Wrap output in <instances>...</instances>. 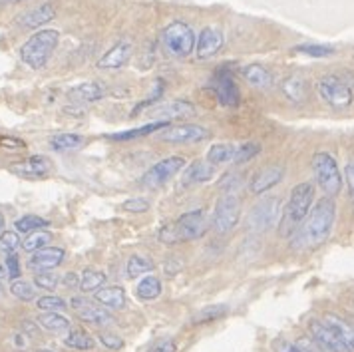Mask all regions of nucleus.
<instances>
[{"label": "nucleus", "mask_w": 354, "mask_h": 352, "mask_svg": "<svg viewBox=\"0 0 354 352\" xmlns=\"http://www.w3.org/2000/svg\"><path fill=\"white\" fill-rule=\"evenodd\" d=\"M313 174L315 181L326 197H335L342 189V174L338 169L337 160L328 151H319L313 156Z\"/></svg>", "instance_id": "nucleus-3"}, {"label": "nucleus", "mask_w": 354, "mask_h": 352, "mask_svg": "<svg viewBox=\"0 0 354 352\" xmlns=\"http://www.w3.org/2000/svg\"><path fill=\"white\" fill-rule=\"evenodd\" d=\"M259 151H261V145L257 142H245L239 147H235V158L233 161L235 163H247V161H251L255 156H259Z\"/></svg>", "instance_id": "nucleus-42"}, {"label": "nucleus", "mask_w": 354, "mask_h": 352, "mask_svg": "<svg viewBox=\"0 0 354 352\" xmlns=\"http://www.w3.org/2000/svg\"><path fill=\"white\" fill-rule=\"evenodd\" d=\"M54 18H56V8H54V4H52V2H44V4H40V6H36V8L26 10V12L20 17L18 24H20L22 28L34 30V28H40V26L48 24L50 20H54Z\"/></svg>", "instance_id": "nucleus-18"}, {"label": "nucleus", "mask_w": 354, "mask_h": 352, "mask_svg": "<svg viewBox=\"0 0 354 352\" xmlns=\"http://www.w3.org/2000/svg\"><path fill=\"white\" fill-rule=\"evenodd\" d=\"M131 52H133V44L129 40H120L97 60L96 66L100 70H118V68L128 64Z\"/></svg>", "instance_id": "nucleus-15"}, {"label": "nucleus", "mask_w": 354, "mask_h": 352, "mask_svg": "<svg viewBox=\"0 0 354 352\" xmlns=\"http://www.w3.org/2000/svg\"><path fill=\"white\" fill-rule=\"evenodd\" d=\"M295 52L313 56V58H328L337 50L333 48V46H326V44H299V46H295Z\"/></svg>", "instance_id": "nucleus-40"}, {"label": "nucleus", "mask_w": 354, "mask_h": 352, "mask_svg": "<svg viewBox=\"0 0 354 352\" xmlns=\"http://www.w3.org/2000/svg\"><path fill=\"white\" fill-rule=\"evenodd\" d=\"M313 201H315V185L313 183L303 181L292 187L289 203L285 207V223L289 225V231L297 229L305 221L308 211L313 207Z\"/></svg>", "instance_id": "nucleus-5"}, {"label": "nucleus", "mask_w": 354, "mask_h": 352, "mask_svg": "<svg viewBox=\"0 0 354 352\" xmlns=\"http://www.w3.org/2000/svg\"><path fill=\"white\" fill-rule=\"evenodd\" d=\"M344 183H346V192L351 201H354V161H348L344 165Z\"/></svg>", "instance_id": "nucleus-49"}, {"label": "nucleus", "mask_w": 354, "mask_h": 352, "mask_svg": "<svg viewBox=\"0 0 354 352\" xmlns=\"http://www.w3.org/2000/svg\"><path fill=\"white\" fill-rule=\"evenodd\" d=\"M274 352H310L299 342H290V340H274Z\"/></svg>", "instance_id": "nucleus-48"}, {"label": "nucleus", "mask_w": 354, "mask_h": 352, "mask_svg": "<svg viewBox=\"0 0 354 352\" xmlns=\"http://www.w3.org/2000/svg\"><path fill=\"white\" fill-rule=\"evenodd\" d=\"M94 299L97 304L106 306V308H113L120 311L126 306V290L122 287H104L97 288L94 293Z\"/></svg>", "instance_id": "nucleus-24"}, {"label": "nucleus", "mask_w": 354, "mask_h": 352, "mask_svg": "<svg viewBox=\"0 0 354 352\" xmlns=\"http://www.w3.org/2000/svg\"><path fill=\"white\" fill-rule=\"evenodd\" d=\"M285 177V167L283 165H267L263 169H259L257 174L251 179V192L255 195H261V193L269 192L273 189L274 185H279Z\"/></svg>", "instance_id": "nucleus-16"}, {"label": "nucleus", "mask_w": 354, "mask_h": 352, "mask_svg": "<svg viewBox=\"0 0 354 352\" xmlns=\"http://www.w3.org/2000/svg\"><path fill=\"white\" fill-rule=\"evenodd\" d=\"M18 245H20V237L17 231H4L0 235V255H12L18 249Z\"/></svg>", "instance_id": "nucleus-44"}, {"label": "nucleus", "mask_w": 354, "mask_h": 352, "mask_svg": "<svg viewBox=\"0 0 354 352\" xmlns=\"http://www.w3.org/2000/svg\"><path fill=\"white\" fill-rule=\"evenodd\" d=\"M283 217V205L279 197H267L261 199L255 207L249 211L247 219H245V227L251 233H263L267 229H271L281 221Z\"/></svg>", "instance_id": "nucleus-7"}, {"label": "nucleus", "mask_w": 354, "mask_h": 352, "mask_svg": "<svg viewBox=\"0 0 354 352\" xmlns=\"http://www.w3.org/2000/svg\"><path fill=\"white\" fill-rule=\"evenodd\" d=\"M36 306L42 311V313H58V311H64L66 308V301L62 297H58V295H44V297H40L38 301H36Z\"/></svg>", "instance_id": "nucleus-43"}, {"label": "nucleus", "mask_w": 354, "mask_h": 352, "mask_svg": "<svg viewBox=\"0 0 354 352\" xmlns=\"http://www.w3.org/2000/svg\"><path fill=\"white\" fill-rule=\"evenodd\" d=\"M158 241L163 243V245H177V243H183V237H181V233H179L177 221L163 225L160 231H158Z\"/></svg>", "instance_id": "nucleus-41"}, {"label": "nucleus", "mask_w": 354, "mask_h": 352, "mask_svg": "<svg viewBox=\"0 0 354 352\" xmlns=\"http://www.w3.org/2000/svg\"><path fill=\"white\" fill-rule=\"evenodd\" d=\"M102 96H104V88H102L97 82H84V84L74 86V88L68 92V98H70L72 102H78V104L97 102Z\"/></svg>", "instance_id": "nucleus-23"}, {"label": "nucleus", "mask_w": 354, "mask_h": 352, "mask_svg": "<svg viewBox=\"0 0 354 352\" xmlns=\"http://www.w3.org/2000/svg\"><path fill=\"white\" fill-rule=\"evenodd\" d=\"M64 255V249H60V247H44L40 251H34V255L28 259V267L38 272L50 271V269H56L58 265H62Z\"/></svg>", "instance_id": "nucleus-17"}, {"label": "nucleus", "mask_w": 354, "mask_h": 352, "mask_svg": "<svg viewBox=\"0 0 354 352\" xmlns=\"http://www.w3.org/2000/svg\"><path fill=\"white\" fill-rule=\"evenodd\" d=\"M308 335L310 338L321 346L324 352H346V349L340 344L337 335L324 324L322 319H310L308 320Z\"/></svg>", "instance_id": "nucleus-14"}, {"label": "nucleus", "mask_w": 354, "mask_h": 352, "mask_svg": "<svg viewBox=\"0 0 354 352\" xmlns=\"http://www.w3.org/2000/svg\"><path fill=\"white\" fill-rule=\"evenodd\" d=\"M86 303H88L86 299H82V297H74V299H72V308H76V311H78V308H82Z\"/></svg>", "instance_id": "nucleus-55"}, {"label": "nucleus", "mask_w": 354, "mask_h": 352, "mask_svg": "<svg viewBox=\"0 0 354 352\" xmlns=\"http://www.w3.org/2000/svg\"><path fill=\"white\" fill-rule=\"evenodd\" d=\"M183 167H185V158H181V156H171V158L158 161L156 165H151L147 169V174L144 176V185L149 189L161 187L169 179H174Z\"/></svg>", "instance_id": "nucleus-9"}, {"label": "nucleus", "mask_w": 354, "mask_h": 352, "mask_svg": "<svg viewBox=\"0 0 354 352\" xmlns=\"http://www.w3.org/2000/svg\"><path fill=\"white\" fill-rule=\"evenodd\" d=\"M10 293L20 299V301H34V297H36V287H34L32 283H28V281H22V279H15L12 283H10Z\"/></svg>", "instance_id": "nucleus-39"}, {"label": "nucleus", "mask_w": 354, "mask_h": 352, "mask_svg": "<svg viewBox=\"0 0 354 352\" xmlns=\"http://www.w3.org/2000/svg\"><path fill=\"white\" fill-rule=\"evenodd\" d=\"M158 118L169 122L171 118H185L189 113H194V104L185 102V100H176V102H167V104H161L158 108Z\"/></svg>", "instance_id": "nucleus-26"}, {"label": "nucleus", "mask_w": 354, "mask_h": 352, "mask_svg": "<svg viewBox=\"0 0 354 352\" xmlns=\"http://www.w3.org/2000/svg\"><path fill=\"white\" fill-rule=\"evenodd\" d=\"M60 42V33L54 28H42L34 33L22 46H20V60L32 70H42L48 64L50 56Z\"/></svg>", "instance_id": "nucleus-2"}, {"label": "nucleus", "mask_w": 354, "mask_h": 352, "mask_svg": "<svg viewBox=\"0 0 354 352\" xmlns=\"http://www.w3.org/2000/svg\"><path fill=\"white\" fill-rule=\"evenodd\" d=\"M213 172H215V165L207 160L194 161L183 176V185L189 187V185H197V183H205L213 177Z\"/></svg>", "instance_id": "nucleus-22"}, {"label": "nucleus", "mask_w": 354, "mask_h": 352, "mask_svg": "<svg viewBox=\"0 0 354 352\" xmlns=\"http://www.w3.org/2000/svg\"><path fill=\"white\" fill-rule=\"evenodd\" d=\"M227 311H229L227 304H211V306L201 308L194 319H192V322H194V324H199V322H209V320L223 319L227 315Z\"/></svg>", "instance_id": "nucleus-37"}, {"label": "nucleus", "mask_w": 354, "mask_h": 352, "mask_svg": "<svg viewBox=\"0 0 354 352\" xmlns=\"http://www.w3.org/2000/svg\"><path fill=\"white\" fill-rule=\"evenodd\" d=\"M50 169H52V165L44 156H32L28 160L10 165V172L20 177H44Z\"/></svg>", "instance_id": "nucleus-19"}, {"label": "nucleus", "mask_w": 354, "mask_h": 352, "mask_svg": "<svg viewBox=\"0 0 354 352\" xmlns=\"http://www.w3.org/2000/svg\"><path fill=\"white\" fill-rule=\"evenodd\" d=\"M211 88L215 92L217 100L227 106V108H237L239 106V88L233 80V74L229 68H219L215 74H213V80H211Z\"/></svg>", "instance_id": "nucleus-10"}, {"label": "nucleus", "mask_w": 354, "mask_h": 352, "mask_svg": "<svg viewBox=\"0 0 354 352\" xmlns=\"http://www.w3.org/2000/svg\"><path fill=\"white\" fill-rule=\"evenodd\" d=\"M161 94H163V82L158 80V82H156V86H153V92H151V98H149V100H145V102H142V104H140V106L136 108V113L140 112L142 108H147V106H151L153 102H158Z\"/></svg>", "instance_id": "nucleus-50"}, {"label": "nucleus", "mask_w": 354, "mask_h": 352, "mask_svg": "<svg viewBox=\"0 0 354 352\" xmlns=\"http://www.w3.org/2000/svg\"><path fill=\"white\" fill-rule=\"evenodd\" d=\"M207 138H209V131L201 126H194V124L174 126L161 133V140L169 142V144H192V142L195 144V142H203Z\"/></svg>", "instance_id": "nucleus-13"}, {"label": "nucleus", "mask_w": 354, "mask_h": 352, "mask_svg": "<svg viewBox=\"0 0 354 352\" xmlns=\"http://www.w3.org/2000/svg\"><path fill=\"white\" fill-rule=\"evenodd\" d=\"M106 283V275L102 271H94V269H86L80 277V288L84 293H96L97 288Z\"/></svg>", "instance_id": "nucleus-35"}, {"label": "nucleus", "mask_w": 354, "mask_h": 352, "mask_svg": "<svg viewBox=\"0 0 354 352\" xmlns=\"http://www.w3.org/2000/svg\"><path fill=\"white\" fill-rule=\"evenodd\" d=\"M337 219V205L333 197H322L321 201L310 207L303 227L295 235V247L299 249H315L326 243Z\"/></svg>", "instance_id": "nucleus-1"}, {"label": "nucleus", "mask_w": 354, "mask_h": 352, "mask_svg": "<svg viewBox=\"0 0 354 352\" xmlns=\"http://www.w3.org/2000/svg\"><path fill=\"white\" fill-rule=\"evenodd\" d=\"M64 344L68 349H74V351H92L96 346L94 338L86 335L84 331H74L64 338Z\"/></svg>", "instance_id": "nucleus-36"}, {"label": "nucleus", "mask_w": 354, "mask_h": 352, "mask_svg": "<svg viewBox=\"0 0 354 352\" xmlns=\"http://www.w3.org/2000/svg\"><path fill=\"white\" fill-rule=\"evenodd\" d=\"M181 267H183V263L177 261V259L167 261V263H165V275H167V277H174V275H177V272L181 271Z\"/></svg>", "instance_id": "nucleus-52"}, {"label": "nucleus", "mask_w": 354, "mask_h": 352, "mask_svg": "<svg viewBox=\"0 0 354 352\" xmlns=\"http://www.w3.org/2000/svg\"><path fill=\"white\" fill-rule=\"evenodd\" d=\"M195 42H197V38H195L194 28L187 22L176 20V22L167 24L161 30V44H163V48L167 50L171 56H177V58L189 56L195 50Z\"/></svg>", "instance_id": "nucleus-4"}, {"label": "nucleus", "mask_w": 354, "mask_h": 352, "mask_svg": "<svg viewBox=\"0 0 354 352\" xmlns=\"http://www.w3.org/2000/svg\"><path fill=\"white\" fill-rule=\"evenodd\" d=\"M58 283H60V277L52 271H40L34 277V285L38 288H44V290H54L58 287Z\"/></svg>", "instance_id": "nucleus-45"}, {"label": "nucleus", "mask_w": 354, "mask_h": 352, "mask_svg": "<svg viewBox=\"0 0 354 352\" xmlns=\"http://www.w3.org/2000/svg\"><path fill=\"white\" fill-rule=\"evenodd\" d=\"M78 313V317L82 320H86V322H92V324H108V322H112V315L100 304H92V303H86L82 308L76 311Z\"/></svg>", "instance_id": "nucleus-28"}, {"label": "nucleus", "mask_w": 354, "mask_h": 352, "mask_svg": "<svg viewBox=\"0 0 354 352\" xmlns=\"http://www.w3.org/2000/svg\"><path fill=\"white\" fill-rule=\"evenodd\" d=\"M50 241H52V235H50L48 231H42V229H38V231L28 233V237L22 241V249H24L26 253H34V251H40V249H44Z\"/></svg>", "instance_id": "nucleus-34"}, {"label": "nucleus", "mask_w": 354, "mask_h": 352, "mask_svg": "<svg viewBox=\"0 0 354 352\" xmlns=\"http://www.w3.org/2000/svg\"><path fill=\"white\" fill-rule=\"evenodd\" d=\"M4 277H8V271H6L4 265H0V279H4Z\"/></svg>", "instance_id": "nucleus-56"}, {"label": "nucleus", "mask_w": 354, "mask_h": 352, "mask_svg": "<svg viewBox=\"0 0 354 352\" xmlns=\"http://www.w3.org/2000/svg\"><path fill=\"white\" fill-rule=\"evenodd\" d=\"M177 227H179V233H181L183 241H195L203 237L207 227H209L205 209H195L189 213H183L177 219Z\"/></svg>", "instance_id": "nucleus-11"}, {"label": "nucleus", "mask_w": 354, "mask_h": 352, "mask_svg": "<svg viewBox=\"0 0 354 352\" xmlns=\"http://www.w3.org/2000/svg\"><path fill=\"white\" fill-rule=\"evenodd\" d=\"M50 221L48 219H44V217H38V215H24V217H20L17 219V227L18 233H32V231H38V229H44V227H48Z\"/></svg>", "instance_id": "nucleus-38"}, {"label": "nucleus", "mask_w": 354, "mask_h": 352, "mask_svg": "<svg viewBox=\"0 0 354 352\" xmlns=\"http://www.w3.org/2000/svg\"><path fill=\"white\" fill-rule=\"evenodd\" d=\"M283 96L289 100L290 104H303L306 100V84L301 76H287L281 84Z\"/></svg>", "instance_id": "nucleus-25"}, {"label": "nucleus", "mask_w": 354, "mask_h": 352, "mask_svg": "<svg viewBox=\"0 0 354 352\" xmlns=\"http://www.w3.org/2000/svg\"><path fill=\"white\" fill-rule=\"evenodd\" d=\"M243 78L247 80V84L251 88L257 90H267L273 86V74L269 72V68H265L263 64H249L243 68Z\"/></svg>", "instance_id": "nucleus-21"}, {"label": "nucleus", "mask_w": 354, "mask_h": 352, "mask_svg": "<svg viewBox=\"0 0 354 352\" xmlns=\"http://www.w3.org/2000/svg\"><path fill=\"white\" fill-rule=\"evenodd\" d=\"M84 145V138L78 133H56L50 138V147L56 151H70Z\"/></svg>", "instance_id": "nucleus-31"}, {"label": "nucleus", "mask_w": 354, "mask_h": 352, "mask_svg": "<svg viewBox=\"0 0 354 352\" xmlns=\"http://www.w3.org/2000/svg\"><path fill=\"white\" fill-rule=\"evenodd\" d=\"M38 352H52V351H46V349H42V351H38Z\"/></svg>", "instance_id": "nucleus-59"}, {"label": "nucleus", "mask_w": 354, "mask_h": 352, "mask_svg": "<svg viewBox=\"0 0 354 352\" xmlns=\"http://www.w3.org/2000/svg\"><path fill=\"white\" fill-rule=\"evenodd\" d=\"M6 271H8V277L10 279H18V275H20V263H18V257L12 253V255L6 257Z\"/></svg>", "instance_id": "nucleus-51"}, {"label": "nucleus", "mask_w": 354, "mask_h": 352, "mask_svg": "<svg viewBox=\"0 0 354 352\" xmlns=\"http://www.w3.org/2000/svg\"><path fill=\"white\" fill-rule=\"evenodd\" d=\"M6 2H24V0H6Z\"/></svg>", "instance_id": "nucleus-58"}, {"label": "nucleus", "mask_w": 354, "mask_h": 352, "mask_svg": "<svg viewBox=\"0 0 354 352\" xmlns=\"http://www.w3.org/2000/svg\"><path fill=\"white\" fill-rule=\"evenodd\" d=\"M324 324L337 335V338L340 340V344L346 349V352H354V326L348 324L346 320H342L337 315H324L322 317Z\"/></svg>", "instance_id": "nucleus-20"}, {"label": "nucleus", "mask_w": 354, "mask_h": 352, "mask_svg": "<svg viewBox=\"0 0 354 352\" xmlns=\"http://www.w3.org/2000/svg\"><path fill=\"white\" fill-rule=\"evenodd\" d=\"M122 207L129 211V213H145L149 209V201L147 199H142V197H131L128 201H124Z\"/></svg>", "instance_id": "nucleus-47"}, {"label": "nucleus", "mask_w": 354, "mask_h": 352, "mask_svg": "<svg viewBox=\"0 0 354 352\" xmlns=\"http://www.w3.org/2000/svg\"><path fill=\"white\" fill-rule=\"evenodd\" d=\"M235 158V145L231 144H215L211 145L207 151V161L213 165H221V163H229Z\"/></svg>", "instance_id": "nucleus-33"}, {"label": "nucleus", "mask_w": 354, "mask_h": 352, "mask_svg": "<svg viewBox=\"0 0 354 352\" xmlns=\"http://www.w3.org/2000/svg\"><path fill=\"white\" fill-rule=\"evenodd\" d=\"M153 261L149 257L144 255H131L128 259V265H126V272H128L129 279H136V277H142L145 272L153 271Z\"/></svg>", "instance_id": "nucleus-32"}, {"label": "nucleus", "mask_w": 354, "mask_h": 352, "mask_svg": "<svg viewBox=\"0 0 354 352\" xmlns=\"http://www.w3.org/2000/svg\"><path fill=\"white\" fill-rule=\"evenodd\" d=\"M225 44V36L219 28L215 26H207L203 28L199 36H197V42H195V54L199 60H209L213 56H217L221 48Z\"/></svg>", "instance_id": "nucleus-12"}, {"label": "nucleus", "mask_w": 354, "mask_h": 352, "mask_svg": "<svg viewBox=\"0 0 354 352\" xmlns=\"http://www.w3.org/2000/svg\"><path fill=\"white\" fill-rule=\"evenodd\" d=\"M2 227H4V215L0 213V231H2Z\"/></svg>", "instance_id": "nucleus-57"}, {"label": "nucleus", "mask_w": 354, "mask_h": 352, "mask_svg": "<svg viewBox=\"0 0 354 352\" xmlns=\"http://www.w3.org/2000/svg\"><path fill=\"white\" fill-rule=\"evenodd\" d=\"M177 346L174 340H161V344H158L151 352H176Z\"/></svg>", "instance_id": "nucleus-53"}, {"label": "nucleus", "mask_w": 354, "mask_h": 352, "mask_svg": "<svg viewBox=\"0 0 354 352\" xmlns=\"http://www.w3.org/2000/svg\"><path fill=\"white\" fill-rule=\"evenodd\" d=\"M38 324L42 326V328H46L50 333H66V331H70V319H66L64 315H60V313H42L40 317H38Z\"/></svg>", "instance_id": "nucleus-29"}, {"label": "nucleus", "mask_w": 354, "mask_h": 352, "mask_svg": "<svg viewBox=\"0 0 354 352\" xmlns=\"http://www.w3.org/2000/svg\"><path fill=\"white\" fill-rule=\"evenodd\" d=\"M100 342L108 351H122L124 349V338H120L118 335H112V333H102L100 335Z\"/></svg>", "instance_id": "nucleus-46"}, {"label": "nucleus", "mask_w": 354, "mask_h": 352, "mask_svg": "<svg viewBox=\"0 0 354 352\" xmlns=\"http://www.w3.org/2000/svg\"><path fill=\"white\" fill-rule=\"evenodd\" d=\"M64 285L68 288H76V287L80 288V279H78L74 272H68V275L64 277Z\"/></svg>", "instance_id": "nucleus-54"}, {"label": "nucleus", "mask_w": 354, "mask_h": 352, "mask_svg": "<svg viewBox=\"0 0 354 352\" xmlns=\"http://www.w3.org/2000/svg\"><path fill=\"white\" fill-rule=\"evenodd\" d=\"M138 297L142 301H156L161 295V281L158 277L149 275V277H144L140 283H138V288H136Z\"/></svg>", "instance_id": "nucleus-30"}, {"label": "nucleus", "mask_w": 354, "mask_h": 352, "mask_svg": "<svg viewBox=\"0 0 354 352\" xmlns=\"http://www.w3.org/2000/svg\"><path fill=\"white\" fill-rule=\"evenodd\" d=\"M161 128H169V122L165 120H158V122H151L147 126H142L138 129H128V131H120V133H112L108 136L110 140H115V142H126V140H136V138H144V136H149L153 131H158Z\"/></svg>", "instance_id": "nucleus-27"}, {"label": "nucleus", "mask_w": 354, "mask_h": 352, "mask_svg": "<svg viewBox=\"0 0 354 352\" xmlns=\"http://www.w3.org/2000/svg\"><path fill=\"white\" fill-rule=\"evenodd\" d=\"M239 211H241V201L235 193L221 195L215 203V211H213V229L219 235L233 231L239 223Z\"/></svg>", "instance_id": "nucleus-8"}, {"label": "nucleus", "mask_w": 354, "mask_h": 352, "mask_svg": "<svg viewBox=\"0 0 354 352\" xmlns=\"http://www.w3.org/2000/svg\"><path fill=\"white\" fill-rule=\"evenodd\" d=\"M317 92L319 98L326 106L335 108V110H346L351 108L354 102V90L344 80H340L338 76H322L317 82Z\"/></svg>", "instance_id": "nucleus-6"}]
</instances>
